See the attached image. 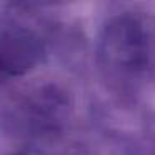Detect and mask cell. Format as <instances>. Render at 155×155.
Segmentation results:
<instances>
[{"mask_svg":"<svg viewBox=\"0 0 155 155\" xmlns=\"http://www.w3.org/2000/svg\"><path fill=\"white\" fill-rule=\"evenodd\" d=\"M104 55L127 72L143 70L155 58V27L140 17H122L104 40Z\"/></svg>","mask_w":155,"mask_h":155,"instance_id":"1","label":"cell"},{"mask_svg":"<svg viewBox=\"0 0 155 155\" xmlns=\"http://www.w3.org/2000/svg\"><path fill=\"white\" fill-rule=\"evenodd\" d=\"M40 55L38 40L24 30H12L0 37V68L12 74L27 70Z\"/></svg>","mask_w":155,"mask_h":155,"instance_id":"2","label":"cell"}]
</instances>
